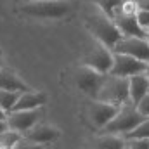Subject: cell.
<instances>
[{"label": "cell", "instance_id": "277c9868", "mask_svg": "<svg viewBox=\"0 0 149 149\" xmlns=\"http://www.w3.org/2000/svg\"><path fill=\"white\" fill-rule=\"evenodd\" d=\"M95 99L102 101V102L114 104V106L125 104L127 101H130V97H128V78L106 74Z\"/></svg>", "mask_w": 149, "mask_h": 149}, {"label": "cell", "instance_id": "7a4b0ae2", "mask_svg": "<svg viewBox=\"0 0 149 149\" xmlns=\"http://www.w3.org/2000/svg\"><path fill=\"white\" fill-rule=\"evenodd\" d=\"M146 118L137 111L135 104L132 101H127L125 104H121L118 108V113L113 116V120L101 130L102 134H116V135H127L128 132H132L141 121H144Z\"/></svg>", "mask_w": 149, "mask_h": 149}, {"label": "cell", "instance_id": "5b68a950", "mask_svg": "<svg viewBox=\"0 0 149 149\" xmlns=\"http://www.w3.org/2000/svg\"><path fill=\"white\" fill-rule=\"evenodd\" d=\"M81 64L95 70L97 73L109 74L113 68V50L108 49L106 45H102L101 42L94 40L92 47L85 52V56L81 59Z\"/></svg>", "mask_w": 149, "mask_h": 149}, {"label": "cell", "instance_id": "d6986e66", "mask_svg": "<svg viewBox=\"0 0 149 149\" xmlns=\"http://www.w3.org/2000/svg\"><path fill=\"white\" fill-rule=\"evenodd\" d=\"M125 139H149V118L141 121L132 132H128Z\"/></svg>", "mask_w": 149, "mask_h": 149}, {"label": "cell", "instance_id": "7c38bea8", "mask_svg": "<svg viewBox=\"0 0 149 149\" xmlns=\"http://www.w3.org/2000/svg\"><path fill=\"white\" fill-rule=\"evenodd\" d=\"M23 137L28 139V141H31V142H35V144L45 146V144H50V142H54V141L59 139V130L56 127H52V125L38 121L37 125H33Z\"/></svg>", "mask_w": 149, "mask_h": 149}, {"label": "cell", "instance_id": "6da1fadb", "mask_svg": "<svg viewBox=\"0 0 149 149\" xmlns=\"http://www.w3.org/2000/svg\"><path fill=\"white\" fill-rule=\"evenodd\" d=\"M83 19L87 24V30L90 31V35L94 40L101 42L102 45H106L108 49H111L116 45V42L123 37L120 33V30L116 28L114 21L111 16H108L99 5L95 3H88L85 12H83Z\"/></svg>", "mask_w": 149, "mask_h": 149}, {"label": "cell", "instance_id": "ffe728a7", "mask_svg": "<svg viewBox=\"0 0 149 149\" xmlns=\"http://www.w3.org/2000/svg\"><path fill=\"white\" fill-rule=\"evenodd\" d=\"M94 3L95 5H99L108 16H113V12H114V9L121 3V0H94Z\"/></svg>", "mask_w": 149, "mask_h": 149}, {"label": "cell", "instance_id": "3957f363", "mask_svg": "<svg viewBox=\"0 0 149 149\" xmlns=\"http://www.w3.org/2000/svg\"><path fill=\"white\" fill-rule=\"evenodd\" d=\"M21 12L31 17L59 19L70 12V3L66 0H26L21 5Z\"/></svg>", "mask_w": 149, "mask_h": 149}, {"label": "cell", "instance_id": "52a82bcc", "mask_svg": "<svg viewBox=\"0 0 149 149\" xmlns=\"http://www.w3.org/2000/svg\"><path fill=\"white\" fill-rule=\"evenodd\" d=\"M113 52L116 54H125L130 57H135L142 63L149 61V42L146 38L137 37H121L116 45L113 47Z\"/></svg>", "mask_w": 149, "mask_h": 149}, {"label": "cell", "instance_id": "44dd1931", "mask_svg": "<svg viewBox=\"0 0 149 149\" xmlns=\"http://www.w3.org/2000/svg\"><path fill=\"white\" fill-rule=\"evenodd\" d=\"M127 149H149V139H127Z\"/></svg>", "mask_w": 149, "mask_h": 149}, {"label": "cell", "instance_id": "4fadbf2b", "mask_svg": "<svg viewBox=\"0 0 149 149\" xmlns=\"http://www.w3.org/2000/svg\"><path fill=\"white\" fill-rule=\"evenodd\" d=\"M47 102V95L43 92H35V90H30V92H23L14 106L12 111H28V109H38V108H43Z\"/></svg>", "mask_w": 149, "mask_h": 149}, {"label": "cell", "instance_id": "30bf717a", "mask_svg": "<svg viewBox=\"0 0 149 149\" xmlns=\"http://www.w3.org/2000/svg\"><path fill=\"white\" fill-rule=\"evenodd\" d=\"M144 68H146V63H142L135 57L125 56V54L113 52V68L109 74L121 76V78H130L134 74L144 73Z\"/></svg>", "mask_w": 149, "mask_h": 149}, {"label": "cell", "instance_id": "7402d4cb", "mask_svg": "<svg viewBox=\"0 0 149 149\" xmlns=\"http://www.w3.org/2000/svg\"><path fill=\"white\" fill-rule=\"evenodd\" d=\"M135 19H137V23H139V26H141L142 30H146V28L149 26V12L148 10L137 9V12H135Z\"/></svg>", "mask_w": 149, "mask_h": 149}, {"label": "cell", "instance_id": "f546056e", "mask_svg": "<svg viewBox=\"0 0 149 149\" xmlns=\"http://www.w3.org/2000/svg\"><path fill=\"white\" fill-rule=\"evenodd\" d=\"M2 68H3V66H2V56H0V70H2Z\"/></svg>", "mask_w": 149, "mask_h": 149}, {"label": "cell", "instance_id": "ba28073f", "mask_svg": "<svg viewBox=\"0 0 149 149\" xmlns=\"http://www.w3.org/2000/svg\"><path fill=\"white\" fill-rule=\"evenodd\" d=\"M43 116V108L28 109V111H10L7 113V127L21 135H24L33 125H37L40 118Z\"/></svg>", "mask_w": 149, "mask_h": 149}, {"label": "cell", "instance_id": "603a6c76", "mask_svg": "<svg viewBox=\"0 0 149 149\" xmlns=\"http://www.w3.org/2000/svg\"><path fill=\"white\" fill-rule=\"evenodd\" d=\"M135 108H137V111L141 113L144 118H149V94L144 95V97L135 104Z\"/></svg>", "mask_w": 149, "mask_h": 149}, {"label": "cell", "instance_id": "8992f818", "mask_svg": "<svg viewBox=\"0 0 149 149\" xmlns=\"http://www.w3.org/2000/svg\"><path fill=\"white\" fill-rule=\"evenodd\" d=\"M73 78H74V83L78 85V88L83 94H87L90 99H95L97 97V92H99V88H101V85H102V81L106 78V74L97 73L95 70L80 64L74 70Z\"/></svg>", "mask_w": 149, "mask_h": 149}, {"label": "cell", "instance_id": "9a60e30c", "mask_svg": "<svg viewBox=\"0 0 149 149\" xmlns=\"http://www.w3.org/2000/svg\"><path fill=\"white\" fill-rule=\"evenodd\" d=\"M0 88L2 90H10V92H30V85H26L17 74L9 68L0 70Z\"/></svg>", "mask_w": 149, "mask_h": 149}, {"label": "cell", "instance_id": "9c48e42d", "mask_svg": "<svg viewBox=\"0 0 149 149\" xmlns=\"http://www.w3.org/2000/svg\"><path fill=\"white\" fill-rule=\"evenodd\" d=\"M118 108L120 106H114V104H109V102H102V101L92 99L88 102V106H87V114H88L90 123L95 128L102 130L113 120V116L118 113Z\"/></svg>", "mask_w": 149, "mask_h": 149}, {"label": "cell", "instance_id": "484cf974", "mask_svg": "<svg viewBox=\"0 0 149 149\" xmlns=\"http://www.w3.org/2000/svg\"><path fill=\"white\" fill-rule=\"evenodd\" d=\"M5 120H7V113L0 108V121H5Z\"/></svg>", "mask_w": 149, "mask_h": 149}, {"label": "cell", "instance_id": "83f0119b", "mask_svg": "<svg viewBox=\"0 0 149 149\" xmlns=\"http://www.w3.org/2000/svg\"><path fill=\"white\" fill-rule=\"evenodd\" d=\"M144 74H146V76L149 78V61L146 63V68H144Z\"/></svg>", "mask_w": 149, "mask_h": 149}, {"label": "cell", "instance_id": "5bb4252c", "mask_svg": "<svg viewBox=\"0 0 149 149\" xmlns=\"http://www.w3.org/2000/svg\"><path fill=\"white\" fill-rule=\"evenodd\" d=\"M148 94H149V78L144 73L134 74V76L128 78V97L134 104H137Z\"/></svg>", "mask_w": 149, "mask_h": 149}, {"label": "cell", "instance_id": "e0dca14e", "mask_svg": "<svg viewBox=\"0 0 149 149\" xmlns=\"http://www.w3.org/2000/svg\"><path fill=\"white\" fill-rule=\"evenodd\" d=\"M21 94L23 92H10V90H2L0 88V108L5 113H10L14 109V106H16Z\"/></svg>", "mask_w": 149, "mask_h": 149}, {"label": "cell", "instance_id": "8fae6325", "mask_svg": "<svg viewBox=\"0 0 149 149\" xmlns=\"http://www.w3.org/2000/svg\"><path fill=\"white\" fill-rule=\"evenodd\" d=\"M113 21L120 33L123 37H137V38H146L144 30L139 26L135 14H121V12H113Z\"/></svg>", "mask_w": 149, "mask_h": 149}, {"label": "cell", "instance_id": "d4e9b609", "mask_svg": "<svg viewBox=\"0 0 149 149\" xmlns=\"http://www.w3.org/2000/svg\"><path fill=\"white\" fill-rule=\"evenodd\" d=\"M135 3H137V7H139V9L148 10V12H149V0H135Z\"/></svg>", "mask_w": 149, "mask_h": 149}, {"label": "cell", "instance_id": "cb8c5ba5", "mask_svg": "<svg viewBox=\"0 0 149 149\" xmlns=\"http://www.w3.org/2000/svg\"><path fill=\"white\" fill-rule=\"evenodd\" d=\"M12 149H43V146H42V144H35V142H31V141L21 137L19 142H17Z\"/></svg>", "mask_w": 149, "mask_h": 149}, {"label": "cell", "instance_id": "f1b7e54d", "mask_svg": "<svg viewBox=\"0 0 149 149\" xmlns=\"http://www.w3.org/2000/svg\"><path fill=\"white\" fill-rule=\"evenodd\" d=\"M144 33H146V40L149 42V26L146 28V30H144Z\"/></svg>", "mask_w": 149, "mask_h": 149}, {"label": "cell", "instance_id": "ac0fdd59", "mask_svg": "<svg viewBox=\"0 0 149 149\" xmlns=\"http://www.w3.org/2000/svg\"><path fill=\"white\" fill-rule=\"evenodd\" d=\"M21 137H23L21 134L14 132V130H10V128L3 130V132L0 134V149H12L17 142H19Z\"/></svg>", "mask_w": 149, "mask_h": 149}, {"label": "cell", "instance_id": "4316f807", "mask_svg": "<svg viewBox=\"0 0 149 149\" xmlns=\"http://www.w3.org/2000/svg\"><path fill=\"white\" fill-rule=\"evenodd\" d=\"M9 127H7V121H0V134L3 132V130H7Z\"/></svg>", "mask_w": 149, "mask_h": 149}, {"label": "cell", "instance_id": "2e32d148", "mask_svg": "<svg viewBox=\"0 0 149 149\" xmlns=\"http://www.w3.org/2000/svg\"><path fill=\"white\" fill-rule=\"evenodd\" d=\"M90 149H127V139L116 134H101L92 141Z\"/></svg>", "mask_w": 149, "mask_h": 149}]
</instances>
